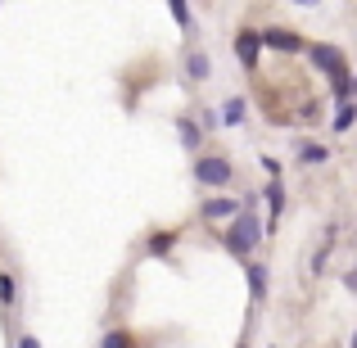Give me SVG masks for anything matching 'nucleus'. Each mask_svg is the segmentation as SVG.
Segmentation results:
<instances>
[{
    "instance_id": "obj_1",
    "label": "nucleus",
    "mask_w": 357,
    "mask_h": 348,
    "mask_svg": "<svg viewBox=\"0 0 357 348\" xmlns=\"http://www.w3.org/2000/svg\"><path fill=\"white\" fill-rule=\"evenodd\" d=\"M312 63L335 82V100H340V109H344V105H349V91H353L349 68H344V54L335 50V45H312Z\"/></svg>"
},
{
    "instance_id": "obj_2",
    "label": "nucleus",
    "mask_w": 357,
    "mask_h": 348,
    "mask_svg": "<svg viewBox=\"0 0 357 348\" xmlns=\"http://www.w3.org/2000/svg\"><path fill=\"white\" fill-rule=\"evenodd\" d=\"M258 235H262V227H258V218H253V209H244L240 218H236V227L227 231V244H231V253H249L253 244H258Z\"/></svg>"
},
{
    "instance_id": "obj_3",
    "label": "nucleus",
    "mask_w": 357,
    "mask_h": 348,
    "mask_svg": "<svg viewBox=\"0 0 357 348\" xmlns=\"http://www.w3.org/2000/svg\"><path fill=\"white\" fill-rule=\"evenodd\" d=\"M195 176H199L204 186H227L231 181V163H227V158H218V154H208V158L195 163Z\"/></svg>"
},
{
    "instance_id": "obj_4",
    "label": "nucleus",
    "mask_w": 357,
    "mask_h": 348,
    "mask_svg": "<svg viewBox=\"0 0 357 348\" xmlns=\"http://www.w3.org/2000/svg\"><path fill=\"white\" fill-rule=\"evenodd\" d=\"M258 50H262V36L258 32H249V27H244V32L236 36V54L244 63H258Z\"/></svg>"
},
{
    "instance_id": "obj_5",
    "label": "nucleus",
    "mask_w": 357,
    "mask_h": 348,
    "mask_svg": "<svg viewBox=\"0 0 357 348\" xmlns=\"http://www.w3.org/2000/svg\"><path fill=\"white\" fill-rule=\"evenodd\" d=\"M204 218H208V222L240 218V199H208V204H204Z\"/></svg>"
},
{
    "instance_id": "obj_6",
    "label": "nucleus",
    "mask_w": 357,
    "mask_h": 348,
    "mask_svg": "<svg viewBox=\"0 0 357 348\" xmlns=\"http://www.w3.org/2000/svg\"><path fill=\"white\" fill-rule=\"evenodd\" d=\"M262 41H267V45H271V50H285V54H294V50H303V41H298V36H294V32H280V27H276V32H262Z\"/></svg>"
},
{
    "instance_id": "obj_7",
    "label": "nucleus",
    "mask_w": 357,
    "mask_h": 348,
    "mask_svg": "<svg viewBox=\"0 0 357 348\" xmlns=\"http://www.w3.org/2000/svg\"><path fill=\"white\" fill-rule=\"evenodd\" d=\"M185 73H190L195 82H204L213 73V63H208V54H190V59H185Z\"/></svg>"
},
{
    "instance_id": "obj_8",
    "label": "nucleus",
    "mask_w": 357,
    "mask_h": 348,
    "mask_svg": "<svg viewBox=\"0 0 357 348\" xmlns=\"http://www.w3.org/2000/svg\"><path fill=\"white\" fill-rule=\"evenodd\" d=\"M0 303H5V308L18 303V280L9 276V271H0Z\"/></svg>"
},
{
    "instance_id": "obj_9",
    "label": "nucleus",
    "mask_w": 357,
    "mask_h": 348,
    "mask_svg": "<svg viewBox=\"0 0 357 348\" xmlns=\"http://www.w3.org/2000/svg\"><path fill=\"white\" fill-rule=\"evenodd\" d=\"M249 289H253V298L267 294V271H262V267H249Z\"/></svg>"
},
{
    "instance_id": "obj_10",
    "label": "nucleus",
    "mask_w": 357,
    "mask_h": 348,
    "mask_svg": "<svg viewBox=\"0 0 357 348\" xmlns=\"http://www.w3.org/2000/svg\"><path fill=\"white\" fill-rule=\"evenodd\" d=\"M176 131H181V140H185V145H190V149L199 145V127H195L190 118H181V122H176Z\"/></svg>"
},
{
    "instance_id": "obj_11",
    "label": "nucleus",
    "mask_w": 357,
    "mask_h": 348,
    "mask_svg": "<svg viewBox=\"0 0 357 348\" xmlns=\"http://www.w3.org/2000/svg\"><path fill=\"white\" fill-rule=\"evenodd\" d=\"M267 204H271V213L280 218V209H285V190H280V181H271V186H267Z\"/></svg>"
},
{
    "instance_id": "obj_12",
    "label": "nucleus",
    "mask_w": 357,
    "mask_h": 348,
    "mask_svg": "<svg viewBox=\"0 0 357 348\" xmlns=\"http://www.w3.org/2000/svg\"><path fill=\"white\" fill-rule=\"evenodd\" d=\"M100 348H131V335L127 331H109L105 340H100Z\"/></svg>"
},
{
    "instance_id": "obj_13",
    "label": "nucleus",
    "mask_w": 357,
    "mask_h": 348,
    "mask_svg": "<svg viewBox=\"0 0 357 348\" xmlns=\"http://www.w3.org/2000/svg\"><path fill=\"white\" fill-rule=\"evenodd\" d=\"M222 118H227V122H231V127H236V122L244 118V100H231V105H227V109H222Z\"/></svg>"
},
{
    "instance_id": "obj_14",
    "label": "nucleus",
    "mask_w": 357,
    "mask_h": 348,
    "mask_svg": "<svg viewBox=\"0 0 357 348\" xmlns=\"http://www.w3.org/2000/svg\"><path fill=\"white\" fill-rule=\"evenodd\" d=\"M167 249H172V235H167V231H158L154 240H149V253H167Z\"/></svg>"
},
{
    "instance_id": "obj_15",
    "label": "nucleus",
    "mask_w": 357,
    "mask_h": 348,
    "mask_svg": "<svg viewBox=\"0 0 357 348\" xmlns=\"http://www.w3.org/2000/svg\"><path fill=\"white\" fill-rule=\"evenodd\" d=\"M167 9H172V18H176V23H181V27H190V9H185L181 0H172V5H167Z\"/></svg>"
},
{
    "instance_id": "obj_16",
    "label": "nucleus",
    "mask_w": 357,
    "mask_h": 348,
    "mask_svg": "<svg viewBox=\"0 0 357 348\" xmlns=\"http://www.w3.org/2000/svg\"><path fill=\"white\" fill-rule=\"evenodd\" d=\"M298 158H303V163H321L326 149H321V145H303V154H298Z\"/></svg>"
},
{
    "instance_id": "obj_17",
    "label": "nucleus",
    "mask_w": 357,
    "mask_h": 348,
    "mask_svg": "<svg viewBox=\"0 0 357 348\" xmlns=\"http://www.w3.org/2000/svg\"><path fill=\"white\" fill-rule=\"evenodd\" d=\"M349 127H353V109L344 105V109H340V118H335V131H349Z\"/></svg>"
},
{
    "instance_id": "obj_18",
    "label": "nucleus",
    "mask_w": 357,
    "mask_h": 348,
    "mask_svg": "<svg viewBox=\"0 0 357 348\" xmlns=\"http://www.w3.org/2000/svg\"><path fill=\"white\" fill-rule=\"evenodd\" d=\"M18 348H41V340L36 335H18Z\"/></svg>"
},
{
    "instance_id": "obj_19",
    "label": "nucleus",
    "mask_w": 357,
    "mask_h": 348,
    "mask_svg": "<svg viewBox=\"0 0 357 348\" xmlns=\"http://www.w3.org/2000/svg\"><path fill=\"white\" fill-rule=\"evenodd\" d=\"M353 348H357V335H353Z\"/></svg>"
}]
</instances>
